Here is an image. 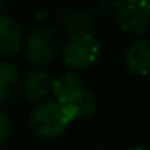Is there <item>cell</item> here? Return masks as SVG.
<instances>
[{
  "label": "cell",
  "mask_w": 150,
  "mask_h": 150,
  "mask_svg": "<svg viewBox=\"0 0 150 150\" xmlns=\"http://www.w3.org/2000/svg\"><path fill=\"white\" fill-rule=\"evenodd\" d=\"M53 95L58 103L68 110L71 120H86L97 110V98L86 87L76 73H65L55 81Z\"/></svg>",
  "instance_id": "1"
},
{
  "label": "cell",
  "mask_w": 150,
  "mask_h": 150,
  "mask_svg": "<svg viewBox=\"0 0 150 150\" xmlns=\"http://www.w3.org/2000/svg\"><path fill=\"white\" fill-rule=\"evenodd\" d=\"M68 110L57 100H45L36 105L29 118V126L37 137L52 140L60 137L71 123Z\"/></svg>",
  "instance_id": "2"
},
{
  "label": "cell",
  "mask_w": 150,
  "mask_h": 150,
  "mask_svg": "<svg viewBox=\"0 0 150 150\" xmlns=\"http://www.w3.org/2000/svg\"><path fill=\"white\" fill-rule=\"evenodd\" d=\"M98 55H100V42L94 33L69 37L62 52L63 63L71 73L91 68L97 62Z\"/></svg>",
  "instance_id": "3"
},
{
  "label": "cell",
  "mask_w": 150,
  "mask_h": 150,
  "mask_svg": "<svg viewBox=\"0 0 150 150\" xmlns=\"http://www.w3.org/2000/svg\"><path fill=\"white\" fill-rule=\"evenodd\" d=\"M58 36H57L55 29H52L50 26L33 28V31L24 39L23 44L24 57L31 65L37 66V68H42V66L52 63L58 53Z\"/></svg>",
  "instance_id": "4"
},
{
  "label": "cell",
  "mask_w": 150,
  "mask_h": 150,
  "mask_svg": "<svg viewBox=\"0 0 150 150\" xmlns=\"http://www.w3.org/2000/svg\"><path fill=\"white\" fill-rule=\"evenodd\" d=\"M115 20L121 31L132 36H142L150 29V2L149 0H126L118 2Z\"/></svg>",
  "instance_id": "5"
},
{
  "label": "cell",
  "mask_w": 150,
  "mask_h": 150,
  "mask_svg": "<svg viewBox=\"0 0 150 150\" xmlns=\"http://www.w3.org/2000/svg\"><path fill=\"white\" fill-rule=\"evenodd\" d=\"M57 76L42 68L31 69L21 79V94L31 103H42L49 95L53 94Z\"/></svg>",
  "instance_id": "6"
},
{
  "label": "cell",
  "mask_w": 150,
  "mask_h": 150,
  "mask_svg": "<svg viewBox=\"0 0 150 150\" xmlns=\"http://www.w3.org/2000/svg\"><path fill=\"white\" fill-rule=\"evenodd\" d=\"M24 44L23 26L16 18L0 13V60L20 52Z\"/></svg>",
  "instance_id": "7"
},
{
  "label": "cell",
  "mask_w": 150,
  "mask_h": 150,
  "mask_svg": "<svg viewBox=\"0 0 150 150\" xmlns=\"http://www.w3.org/2000/svg\"><path fill=\"white\" fill-rule=\"evenodd\" d=\"M124 65L136 76H150V39H137L124 53Z\"/></svg>",
  "instance_id": "8"
},
{
  "label": "cell",
  "mask_w": 150,
  "mask_h": 150,
  "mask_svg": "<svg viewBox=\"0 0 150 150\" xmlns=\"http://www.w3.org/2000/svg\"><path fill=\"white\" fill-rule=\"evenodd\" d=\"M60 24L69 37L89 34L92 33V15L79 7H66L60 11Z\"/></svg>",
  "instance_id": "9"
},
{
  "label": "cell",
  "mask_w": 150,
  "mask_h": 150,
  "mask_svg": "<svg viewBox=\"0 0 150 150\" xmlns=\"http://www.w3.org/2000/svg\"><path fill=\"white\" fill-rule=\"evenodd\" d=\"M21 89V76L18 68L10 62L0 60V105L10 102Z\"/></svg>",
  "instance_id": "10"
},
{
  "label": "cell",
  "mask_w": 150,
  "mask_h": 150,
  "mask_svg": "<svg viewBox=\"0 0 150 150\" xmlns=\"http://www.w3.org/2000/svg\"><path fill=\"white\" fill-rule=\"evenodd\" d=\"M28 20L34 28H40V26H49V20H50V10L45 5H33L28 10Z\"/></svg>",
  "instance_id": "11"
},
{
  "label": "cell",
  "mask_w": 150,
  "mask_h": 150,
  "mask_svg": "<svg viewBox=\"0 0 150 150\" xmlns=\"http://www.w3.org/2000/svg\"><path fill=\"white\" fill-rule=\"evenodd\" d=\"M118 2H107V0H100V2H95L91 7V15L95 16H105L108 13H115L116 10Z\"/></svg>",
  "instance_id": "12"
},
{
  "label": "cell",
  "mask_w": 150,
  "mask_h": 150,
  "mask_svg": "<svg viewBox=\"0 0 150 150\" xmlns=\"http://www.w3.org/2000/svg\"><path fill=\"white\" fill-rule=\"evenodd\" d=\"M11 131V121L8 118V115L5 111L0 110V147L7 142L8 136H10Z\"/></svg>",
  "instance_id": "13"
},
{
  "label": "cell",
  "mask_w": 150,
  "mask_h": 150,
  "mask_svg": "<svg viewBox=\"0 0 150 150\" xmlns=\"http://www.w3.org/2000/svg\"><path fill=\"white\" fill-rule=\"evenodd\" d=\"M126 150H150V147H145V145H132V147H129V149H126Z\"/></svg>",
  "instance_id": "14"
},
{
  "label": "cell",
  "mask_w": 150,
  "mask_h": 150,
  "mask_svg": "<svg viewBox=\"0 0 150 150\" xmlns=\"http://www.w3.org/2000/svg\"><path fill=\"white\" fill-rule=\"evenodd\" d=\"M0 8H2V2H0Z\"/></svg>",
  "instance_id": "15"
}]
</instances>
